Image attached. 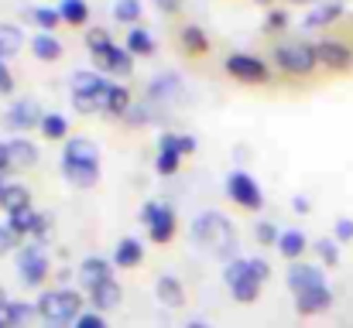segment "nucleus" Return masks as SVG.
<instances>
[{"label":"nucleus","mask_w":353,"mask_h":328,"mask_svg":"<svg viewBox=\"0 0 353 328\" xmlns=\"http://www.w3.org/2000/svg\"><path fill=\"white\" fill-rule=\"evenodd\" d=\"M7 154H10V164H14V168H31V164L38 161L34 144H31V140H24V137L7 140Z\"/></svg>","instance_id":"aec40b11"},{"label":"nucleus","mask_w":353,"mask_h":328,"mask_svg":"<svg viewBox=\"0 0 353 328\" xmlns=\"http://www.w3.org/2000/svg\"><path fill=\"white\" fill-rule=\"evenodd\" d=\"M21 45H24L21 28H14V24H0V58L7 62L10 55H17V52H21Z\"/></svg>","instance_id":"393cba45"},{"label":"nucleus","mask_w":353,"mask_h":328,"mask_svg":"<svg viewBox=\"0 0 353 328\" xmlns=\"http://www.w3.org/2000/svg\"><path fill=\"white\" fill-rule=\"evenodd\" d=\"M127 52H130V55H151V52H154V38H151L144 28H130V34H127Z\"/></svg>","instance_id":"c756f323"},{"label":"nucleus","mask_w":353,"mask_h":328,"mask_svg":"<svg viewBox=\"0 0 353 328\" xmlns=\"http://www.w3.org/2000/svg\"><path fill=\"white\" fill-rule=\"evenodd\" d=\"M55 10H59V17H62V21H69V24H86V17H90L86 0H62Z\"/></svg>","instance_id":"c85d7f7f"},{"label":"nucleus","mask_w":353,"mask_h":328,"mask_svg":"<svg viewBox=\"0 0 353 328\" xmlns=\"http://www.w3.org/2000/svg\"><path fill=\"white\" fill-rule=\"evenodd\" d=\"M189 232H192V239H196V243L213 246L220 256H234L236 253L234 226H230V219L220 216V212H203V216H196L192 219V226H189Z\"/></svg>","instance_id":"f03ea898"},{"label":"nucleus","mask_w":353,"mask_h":328,"mask_svg":"<svg viewBox=\"0 0 353 328\" xmlns=\"http://www.w3.org/2000/svg\"><path fill=\"white\" fill-rule=\"evenodd\" d=\"M264 24H268V31H281V28L288 24V14H285V10H271Z\"/></svg>","instance_id":"37998d69"},{"label":"nucleus","mask_w":353,"mask_h":328,"mask_svg":"<svg viewBox=\"0 0 353 328\" xmlns=\"http://www.w3.org/2000/svg\"><path fill=\"white\" fill-rule=\"evenodd\" d=\"M316 253L323 256L326 267H336V263H340V246H336V239H319V243H316Z\"/></svg>","instance_id":"c9c22d12"},{"label":"nucleus","mask_w":353,"mask_h":328,"mask_svg":"<svg viewBox=\"0 0 353 328\" xmlns=\"http://www.w3.org/2000/svg\"><path fill=\"white\" fill-rule=\"evenodd\" d=\"M154 3H158L161 10H179V3H182V0H154Z\"/></svg>","instance_id":"de8ad7c7"},{"label":"nucleus","mask_w":353,"mask_h":328,"mask_svg":"<svg viewBox=\"0 0 353 328\" xmlns=\"http://www.w3.org/2000/svg\"><path fill=\"white\" fill-rule=\"evenodd\" d=\"M90 301H93V308H97V311H110V308H117V305H120L117 281H110V284H103V287L90 291Z\"/></svg>","instance_id":"b1692460"},{"label":"nucleus","mask_w":353,"mask_h":328,"mask_svg":"<svg viewBox=\"0 0 353 328\" xmlns=\"http://www.w3.org/2000/svg\"><path fill=\"white\" fill-rule=\"evenodd\" d=\"M182 41H185V48H189V52H196V55L210 48V41H206L203 28H196V24H185V28H182Z\"/></svg>","instance_id":"72a5a7b5"},{"label":"nucleus","mask_w":353,"mask_h":328,"mask_svg":"<svg viewBox=\"0 0 353 328\" xmlns=\"http://www.w3.org/2000/svg\"><path fill=\"white\" fill-rule=\"evenodd\" d=\"M250 274H254V277L264 284V281L271 277V267H268V260H264V256H250Z\"/></svg>","instance_id":"a19ab883"},{"label":"nucleus","mask_w":353,"mask_h":328,"mask_svg":"<svg viewBox=\"0 0 353 328\" xmlns=\"http://www.w3.org/2000/svg\"><path fill=\"white\" fill-rule=\"evenodd\" d=\"M227 72L240 83H268V65L257 55H230L227 58Z\"/></svg>","instance_id":"9b49d317"},{"label":"nucleus","mask_w":353,"mask_h":328,"mask_svg":"<svg viewBox=\"0 0 353 328\" xmlns=\"http://www.w3.org/2000/svg\"><path fill=\"white\" fill-rule=\"evenodd\" d=\"M62 175H65L76 188H93V185L100 182V151H97V144L86 140V137L65 140Z\"/></svg>","instance_id":"f257e3e1"},{"label":"nucleus","mask_w":353,"mask_h":328,"mask_svg":"<svg viewBox=\"0 0 353 328\" xmlns=\"http://www.w3.org/2000/svg\"><path fill=\"white\" fill-rule=\"evenodd\" d=\"M185 328H210V325H206V322H189Z\"/></svg>","instance_id":"8fccbe9b"},{"label":"nucleus","mask_w":353,"mask_h":328,"mask_svg":"<svg viewBox=\"0 0 353 328\" xmlns=\"http://www.w3.org/2000/svg\"><path fill=\"white\" fill-rule=\"evenodd\" d=\"M41 133H45L48 140H62V137L69 133V120L59 116V113H45V120H41Z\"/></svg>","instance_id":"7c9ffc66"},{"label":"nucleus","mask_w":353,"mask_h":328,"mask_svg":"<svg viewBox=\"0 0 353 328\" xmlns=\"http://www.w3.org/2000/svg\"><path fill=\"white\" fill-rule=\"evenodd\" d=\"M257 239H261V243H274V246H278L281 232H278V229H274L271 222H261V226H257Z\"/></svg>","instance_id":"79ce46f5"},{"label":"nucleus","mask_w":353,"mask_h":328,"mask_svg":"<svg viewBox=\"0 0 353 328\" xmlns=\"http://www.w3.org/2000/svg\"><path fill=\"white\" fill-rule=\"evenodd\" d=\"M17 243H21V236H17L7 222H0V256H3V253H10Z\"/></svg>","instance_id":"58836bf2"},{"label":"nucleus","mask_w":353,"mask_h":328,"mask_svg":"<svg viewBox=\"0 0 353 328\" xmlns=\"http://www.w3.org/2000/svg\"><path fill=\"white\" fill-rule=\"evenodd\" d=\"M72 328H107V322H103L100 311H83V315L72 322Z\"/></svg>","instance_id":"ea45409f"},{"label":"nucleus","mask_w":353,"mask_h":328,"mask_svg":"<svg viewBox=\"0 0 353 328\" xmlns=\"http://www.w3.org/2000/svg\"><path fill=\"white\" fill-rule=\"evenodd\" d=\"M0 195H3V185H0Z\"/></svg>","instance_id":"603ef678"},{"label":"nucleus","mask_w":353,"mask_h":328,"mask_svg":"<svg viewBox=\"0 0 353 328\" xmlns=\"http://www.w3.org/2000/svg\"><path fill=\"white\" fill-rule=\"evenodd\" d=\"M114 83L100 72H76L72 76V103L83 113H97L107 109V96H110Z\"/></svg>","instance_id":"7ed1b4c3"},{"label":"nucleus","mask_w":353,"mask_h":328,"mask_svg":"<svg viewBox=\"0 0 353 328\" xmlns=\"http://www.w3.org/2000/svg\"><path fill=\"white\" fill-rule=\"evenodd\" d=\"M141 222H148V236L154 243H168L175 236V212L168 206H158V202H148L141 209Z\"/></svg>","instance_id":"1a4fd4ad"},{"label":"nucleus","mask_w":353,"mask_h":328,"mask_svg":"<svg viewBox=\"0 0 353 328\" xmlns=\"http://www.w3.org/2000/svg\"><path fill=\"white\" fill-rule=\"evenodd\" d=\"M330 305H333V291L326 284H319V287H312V291L295 298L299 315H323V311H330Z\"/></svg>","instance_id":"dca6fc26"},{"label":"nucleus","mask_w":353,"mask_h":328,"mask_svg":"<svg viewBox=\"0 0 353 328\" xmlns=\"http://www.w3.org/2000/svg\"><path fill=\"white\" fill-rule=\"evenodd\" d=\"M31 315H34L31 305H21V301H3L0 305V322H3V328H24L31 322Z\"/></svg>","instance_id":"6ab92c4d"},{"label":"nucleus","mask_w":353,"mask_h":328,"mask_svg":"<svg viewBox=\"0 0 353 328\" xmlns=\"http://www.w3.org/2000/svg\"><path fill=\"white\" fill-rule=\"evenodd\" d=\"M107 113H114V116H127L130 113V93L114 83V89H110V96H107Z\"/></svg>","instance_id":"2f4dec72"},{"label":"nucleus","mask_w":353,"mask_h":328,"mask_svg":"<svg viewBox=\"0 0 353 328\" xmlns=\"http://www.w3.org/2000/svg\"><path fill=\"white\" fill-rule=\"evenodd\" d=\"M17 270H21V284L34 287L48 277V256L38 243H28L21 253H17Z\"/></svg>","instance_id":"6e6552de"},{"label":"nucleus","mask_w":353,"mask_h":328,"mask_svg":"<svg viewBox=\"0 0 353 328\" xmlns=\"http://www.w3.org/2000/svg\"><path fill=\"white\" fill-rule=\"evenodd\" d=\"M31 14H34V21H38V24H41V28L48 31V34H52V28H55V24L62 21V17H59V10H48V7H34Z\"/></svg>","instance_id":"e433bc0d"},{"label":"nucleus","mask_w":353,"mask_h":328,"mask_svg":"<svg viewBox=\"0 0 353 328\" xmlns=\"http://www.w3.org/2000/svg\"><path fill=\"white\" fill-rule=\"evenodd\" d=\"M14 89V79H10V69H7V62L0 58V93H10Z\"/></svg>","instance_id":"a18cd8bd"},{"label":"nucleus","mask_w":353,"mask_h":328,"mask_svg":"<svg viewBox=\"0 0 353 328\" xmlns=\"http://www.w3.org/2000/svg\"><path fill=\"white\" fill-rule=\"evenodd\" d=\"M144 256V246L137 239H120L117 243V253H114V263L117 267H137Z\"/></svg>","instance_id":"a878e982"},{"label":"nucleus","mask_w":353,"mask_h":328,"mask_svg":"<svg viewBox=\"0 0 353 328\" xmlns=\"http://www.w3.org/2000/svg\"><path fill=\"white\" fill-rule=\"evenodd\" d=\"M3 120H7L14 130H28V127H34V123L41 127V120H45V116H41L38 103H31V100H17L14 107L3 113Z\"/></svg>","instance_id":"f3484780"},{"label":"nucleus","mask_w":353,"mask_h":328,"mask_svg":"<svg viewBox=\"0 0 353 328\" xmlns=\"http://www.w3.org/2000/svg\"><path fill=\"white\" fill-rule=\"evenodd\" d=\"M179 93H182V86H179V76H158V79L151 83V96L172 100V96H179Z\"/></svg>","instance_id":"473e14b6"},{"label":"nucleus","mask_w":353,"mask_h":328,"mask_svg":"<svg viewBox=\"0 0 353 328\" xmlns=\"http://www.w3.org/2000/svg\"><path fill=\"white\" fill-rule=\"evenodd\" d=\"M316 55H319V65L336 69V72H343V69L353 65V48L343 45V41H319L316 45Z\"/></svg>","instance_id":"f8f14e48"},{"label":"nucleus","mask_w":353,"mask_h":328,"mask_svg":"<svg viewBox=\"0 0 353 328\" xmlns=\"http://www.w3.org/2000/svg\"><path fill=\"white\" fill-rule=\"evenodd\" d=\"M154 291H158V301H161V305H168V308H182V305H185V287H182V281H179V277H172V274L158 277Z\"/></svg>","instance_id":"a211bd4d"},{"label":"nucleus","mask_w":353,"mask_h":328,"mask_svg":"<svg viewBox=\"0 0 353 328\" xmlns=\"http://www.w3.org/2000/svg\"><path fill=\"white\" fill-rule=\"evenodd\" d=\"M340 14H343V3H340V0H323L319 7H312V10L305 14V28H323V24L336 21Z\"/></svg>","instance_id":"412c9836"},{"label":"nucleus","mask_w":353,"mask_h":328,"mask_svg":"<svg viewBox=\"0 0 353 328\" xmlns=\"http://www.w3.org/2000/svg\"><path fill=\"white\" fill-rule=\"evenodd\" d=\"M3 301H7V298H3V291H0V305H3Z\"/></svg>","instance_id":"3c124183"},{"label":"nucleus","mask_w":353,"mask_h":328,"mask_svg":"<svg viewBox=\"0 0 353 328\" xmlns=\"http://www.w3.org/2000/svg\"><path fill=\"white\" fill-rule=\"evenodd\" d=\"M353 239V219H336V243Z\"/></svg>","instance_id":"c03bdc74"},{"label":"nucleus","mask_w":353,"mask_h":328,"mask_svg":"<svg viewBox=\"0 0 353 328\" xmlns=\"http://www.w3.org/2000/svg\"><path fill=\"white\" fill-rule=\"evenodd\" d=\"M158 151H172V154H192L196 151V137H189V133H165L161 140H158Z\"/></svg>","instance_id":"bb28decb"},{"label":"nucleus","mask_w":353,"mask_h":328,"mask_svg":"<svg viewBox=\"0 0 353 328\" xmlns=\"http://www.w3.org/2000/svg\"><path fill=\"white\" fill-rule=\"evenodd\" d=\"M0 328H3V322H0Z\"/></svg>","instance_id":"864d4df0"},{"label":"nucleus","mask_w":353,"mask_h":328,"mask_svg":"<svg viewBox=\"0 0 353 328\" xmlns=\"http://www.w3.org/2000/svg\"><path fill=\"white\" fill-rule=\"evenodd\" d=\"M223 281H227V287L234 291V298L240 305H250V301H257V294H261V281L250 274V260H243V256H236V260L227 263Z\"/></svg>","instance_id":"423d86ee"},{"label":"nucleus","mask_w":353,"mask_h":328,"mask_svg":"<svg viewBox=\"0 0 353 328\" xmlns=\"http://www.w3.org/2000/svg\"><path fill=\"white\" fill-rule=\"evenodd\" d=\"M0 206L7 209V216H14V212H21V209H31V195H28L24 185H3Z\"/></svg>","instance_id":"4be33fe9"},{"label":"nucleus","mask_w":353,"mask_h":328,"mask_svg":"<svg viewBox=\"0 0 353 328\" xmlns=\"http://www.w3.org/2000/svg\"><path fill=\"white\" fill-rule=\"evenodd\" d=\"M114 17L134 24V21L141 17V0H117V3H114Z\"/></svg>","instance_id":"f704fd0d"},{"label":"nucleus","mask_w":353,"mask_h":328,"mask_svg":"<svg viewBox=\"0 0 353 328\" xmlns=\"http://www.w3.org/2000/svg\"><path fill=\"white\" fill-rule=\"evenodd\" d=\"M31 52H34L41 62H55V58L62 55V41H59V38H52L48 31H41V34H34V41H31Z\"/></svg>","instance_id":"5701e85b"},{"label":"nucleus","mask_w":353,"mask_h":328,"mask_svg":"<svg viewBox=\"0 0 353 328\" xmlns=\"http://www.w3.org/2000/svg\"><path fill=\"white\" fill-rule=\"evenodd\" d=\"M110 270H114V267H110L107 260H100V256H86L83 267H79V281H83L86 291H97V287H103V284L114 281Z\"/></svg>","instance_id":"4468645a"},{"label":"nucleus","mask_w":353,"mask_h":328,"mask_svg":"<svg viewBox=\"0 0 353 328\" xmlns=\"http://www.w3.org/2000/svg\"><path fill=\"white\" fill-rule=\"evenodd\" d=\"M179 154H172V151H158V175H175L179 171Z\"/></svg>","instance_id":"4c0bfd02"},{"label":"nucleus","mask_w":353,"mask_h":328,"mask_svg":"<svg viewBox=\"0 0 353 328\" xmlns=\"http://www.w3.org/2000/svg\"><path fill=\"white\" fill-rule=\"evenodd\" d=\"M7 226H10L17 236H34V243H38V236L48 232V216H41V212H34V209H21V212H14V216L7 219Z\"/></svg>","instance_id":"ddd939ff"},{"label":"nucleus","mask_w":353,"mask_h":328,"mask_svg":"<svg viewBox=\"0 0 353 328\" xmlns=\"http://www.w3.org/2000/svg\"><path fill=\"white\" fill-rule=\"evenodd\" d=\"M79 308H83V301H79V294L69 291V287H59V291H48V294L38 298V315H41L48 325L76 322V318L83 315Z\"/></svg>","instance_id":"39448f33"},{"label":"nucleus","mask_w":353,"mask_h":328,"mask_svg":"<svg viewBox=\"0 0 353 328\" xmlns=\"http://www.w3.org/2000/svg\"><path fill=\"white\" fill-rule=\"evenodd\" d=\"M274 62L281 72L309 76L319 65V55H316V45H281V48H274Z\"/></svg>","instance_id":"0eeeda50"},{"label":"nucleus","mask_w":353,"mask_h":328,"mask_svg":"<svg viewBox=\"0 0 353 328\" xmlns=\"http://www.w3.org/2000/svg\"><path fill=\"white\" fill-rule=\"evenodd\" d=\"M86 45L93 48L97 65H100L103 72H110V76H130V69H134V55H130L127 48L114 45L103 31H90V34H86Z\"/></svg>","instance_id":"20e7f679"},{"label":"nucleus","mask_w":353,"mask_h":328,"mask_svg":"<svg viewBox=\"0 0 353 328\" xmlns=\"http://www.w3.org/2000/svg\"><path fill=\"white\" fill-rule=\"evenodd\" d=\"M292 206H295V212H305V209H309V202H305V199H302V195H299V199H295V202H292Z\"/></svg>","instance_id":"09e8293b"},{"label":"nucleus","mask_w":353,"mask_h":328,"mask_svg":"<svg viewBox=\"0 0 353 328\" xmlns=\"http://www.w3.org/2000/svg\"><path fill=\"white\" fill-rule=\"evenodd\" d=\"M227 195L234 199L236 206H243V209H261L264 206V195H261V185L247 175V171H234L230 175V182H227Z\"/></svg>","instance_id":"9d476101"},{"label":"nucleus","mask_w":353,"mask_h":328,"mask_svg":"<svg viewBox=\"0 0 353 328\" xmlns=\"http://www.w3.org/2000/svg\"><path fill=\"white\" fill-rule=\"evenodd\" d=\"M278 250H281V256L295 260V256H302V250H305V236H302L299 229H285L281 239H278Z\"/></svg>","instance_id":"cd10ccee"},{"label":"nucleus","mask_w":353,"mask_h":328,"mask_svg":"<svg viewBox=\"0 0 353 328\" xmlns=\"http://www.w3.org/2000/svg\"><path fill=\"white\" fill-rule=\"evenodd\" d=\"M319 284H326V277H323V270H319V267L292 263V270H288V287H292V294H295V298H299V294H305V291H312V287H319Z\"/></svg>","instance_id":"2eb2a0df"},{"label":"nucleus","mask_w":353,"mask_h":328,"mask_svg":"<svg viewBox=\"0 0 353 328\" xmlns=\"http://www.w3.org/2000/svg\"><path fill=\"white\" fill-rule=\"evenodd\" d=\"M7 168H14V164H10V154H7V144H0V175H7Z\"/></svg>","instance_id":"49530a36"}]
</instances>
